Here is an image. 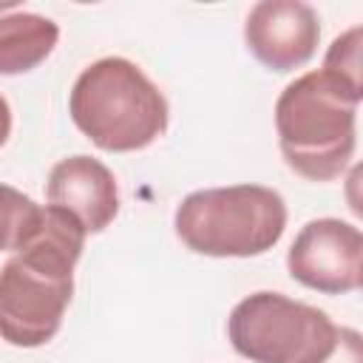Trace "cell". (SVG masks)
I'll return each mask as SVG.
<instances>
[{
  "label": "cell",
  "mask_w": 363,
  "mask_h": 363,
  "mask_svg": "<svg viewBox=\"0 0 363 363\" xmlns=\"http://www.w3.org/2000/svg\"><path fill=\"white\" fill-rule=\"evenodd\" d=\"M85 235L71 213L37 204L17 247L0 267V337L6 343L37 349L60 332Z\"/></svg>",
  "instance_id": "obj_1"
},
{
  "label": "cell",
  "mask_w": 363,
  "mask_h": 363,
  "mask_svg": "<svg viewBox=\"0 0 363 363\" xmlns=\"http://www.w3.org/2000/svg\"><path fill=\"white\" fill-rule=\"evenodd\" d=\"M360 99L323 68L292 79L275 102L278 147L286 167L309 182L337 179L354 156Z\"/></svg>",
  "instance_id": "obj_2"
},
{
  "label": "cell",
  "mask_w": 363,
  "mask_h": 363,
  "mask_svg": "<svg viewBox=\"0 0 363 363\" xmlns=\"http://www.w3.org/2000/svg\"><path fill=\"white\" fill-rule=\"evenodd\" d=\"M68 111L74 125L102 150L128 153L153 145L167 130V99L153 79L125 57L91 62L74 82Z\"/></svg>",
  "instance_id": "obj_3"
},
{
  "label": "cell",
  "mask_w": 363,
  "mask_h": 363,
  "mask_svg": "<svg viewBox=\"0 0 363 363\" xmlns=\"http://www.w3.org/2000/svg\"><path fill=\"white\" fill-rule=\"evenodd\" d=\"M176 235L199 255L250 258L272 250L286 230L284 196L264 184L193 190L173 216Z\"/></svg>",
  "instance_id": "obj_4"
},
{
  "label": "cell",
  "mask_w": 363,
  "mask_h": 363,
  "mask_svg": "<svg viewBox=\"0 0 363 363\" xmlns=\"http://www.w3.org/2000/svg\"><path fill=\"white\" fill-rule=\"evenodd\" d=\"M337 329L323 309L281 292H252L227 318L233 349L252 363H323Z\"/></svg>",
  "instance_id": "obj_5"
},
{
  "label": "cell",
  "mask_w": 363,
  "mask_h": 363,
  "mask_svg": "<svg viewBox=\"0 0 363 363\" xmlns=\"http://www.w3.org/2000/svg\"><path fill=\"white\" fill-rule=\"evenodd\" d=\"M289 275L323 295H346L363 281V233L340 218H312L286 252Z\"/></svg>",
  "instance_id": "obj_6"
},
{
  "label": "cell",
  "mask_w": 363,
  "mask_h": 363,
  "mask_svg": "<svg viewBox=\"0 0 363 363\" xmlns=\"http://www.w3.org/2000/svg\"><path fill=\"white\" fill-rule=\"evenodd\" d=\"M320 40V20L301 0H261L244 20V43L250 54L272 71H295L306 65Z\"/></svg>",
  "instance_id": "obj_7"
},
{
  "label": "cell",
  "mask_w": 363,
  "mask_h": 363,
  "mask_svg": "<svg viewBox=\"0 0 363 363\" xmlns=\"http://www.w3.org/2000/svg\"><path fill=\"white\" fill-rule=\"evenodd\" d=\"M45 196L51 207L71 213L85 233H102L119 213V187L111 167L85 153L51 167Z\"/></svg>",
  "instance_id": "obj_8"
},
{
  "label": "cell",
  "mask_w": 363,
  "mask_h": 363,
  "mask_svg": "<svg viewBox=\"0 0 363 363\" xmlns=\"http://www.w3.org/2000/svg\"><path fill=\"white\" fill-rule=\"evenodd\" d=\"M60 40V26L51 17L31 11L0 14V74L17 77L45 62Z\"/></svg>",
  "instance_id": "obj_9"
},
{
  "label": "cell",
  "mask_w": 363,
  "mask_h": 363,
  "mask_svg": "<svg viewBox=\"0 0 363 363\" xmlns=\"http://www.w3.org/2000/svg\"><path fill=\"white\" fill-rule=\"evenodd\" d=\"M360 26H352L340 37L332 40L326 57H323V71L337 77L349 91L363 96V68H360Z\"/></svg>",
  "instance_id": "obj_10"
},
{
  "label": "cell",
  "mask_w": 363,
  "mask_h": 363,
  "mask_svg": "<svg viewBox=\"0 0 363 363\" xmlns=\"http://www.w3.org/2000/svg\"><path fill=\"white\" fill-rule=\"evenodd\" d=\"M37 204L17 187L0 184V252H11Z\"/></svg>",
  "instance_id": "obj_11"
},
{
  "label": "cell",
  "mask_w": 363,
  "mask_h": 363,
  "mask_svg": "<svg viewBox=\"0 0 363 363\" xmlns=\"http://www.w3.org/2000/svg\"><path fill=\"white\" fill-rule=\"evenodd\" d=\"M323 363H363V340L360 332L340 326L337 329V343L332 349V354Z\"/></svg>",
  "instance_id": "obj_12"
},
{
  "label": "cell",
  "mask_w": 363,
  "mask_h": 363,
  "mask_svg": "<svg viewBox=\"0 0 363 363\" xmlns=\"http://www.w3.org/2000/svg\"><path fill=\"white\" fill-rule=\"evenodd\" d=\"M9 133H11V108H9L6 96L0 94V147L9 142Z\"/></svg>",
  "instance_id": "obj_13"
}]
</instances>
